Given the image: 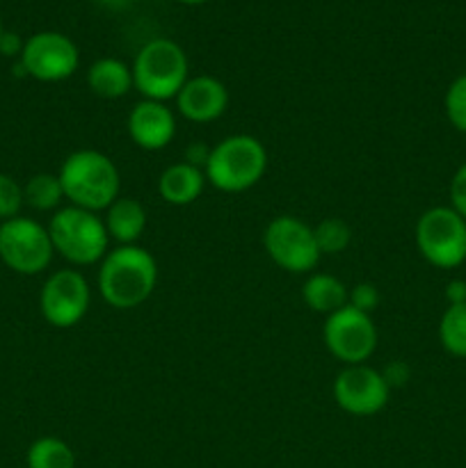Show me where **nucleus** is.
I'll list each match as a JSON object with an SVG mask.
<instances>
[{"label": "nucleus", "mask_w": 466, "mask_h": 468, "mask_svg": "<svg viewBox=\"0 0 466 468\" xmlns=\"http://www.w3.org/2000/svg\"><path fill=\"white\" fill-rule=\"evenodd\" d=\"M158 283L155 259L137 245H119L108 251L99 268V292L112 309L144 304Z\"/></svg>", "instance_id": "obj_1"}, {"label": "nucleus", "mask_w": 466, "mask_h": 468, "mask_svg": "<svg viewBox=\"0 0 466 468\" xmlns=\"http://www.w3.org/2000/svg\"><path fill=\"white\" fill-rule=\"evenodd\" d=\"M59 183H62L64 197L71 206L91 210H108L114 199H119L122 190V176L112 160L105 154L94 149L73 151L59 169Z\"/></svg>", "instance_id": "obj_2"}, {"label": "nucleus", "mask_w": 466, "mask_h": 468, "mask_svg": "<svg viewBox=\"0 0 466 468\" xmlns=\"http://www.w3.org/2000/svg\"><path fill=\"white\" fill-rule=\"evenodd\" d=\"M268 169V151L256 137L231 135L210 149L204 174L219 192H245L263 178Z\"/></svg>", "instance_id": "obj_3"}, {"label": "nucleus", "mask_w": 466, "mask_h": 468, "mask_svg": "<svg viewBox=\"0 0 466 468\" xmlns=\"http://www.w3.org/2000/svg\"><path fill=\"white\" fill-rule=\"evenodd\" d=\"M132 87L149 101L176 99L178 91L187 82V55L176 41L172 39H151L142 46L140 53L132 62Z\"/></svg>", "instance_id": "obj_4"}, {"label": "nucleus", "mask_w": 466, "mask_h": 468, "mask_svg": "<svg viewBox=\"0 0 466 468\" xmlns=\"http://www.w3.org/2000/svg\"><path fill=\"white\" fill-rule=\"evenodd\" d=\"M55 254L73 265H91L108 254V229L96 213L78 206L55 210L48 224Z\"/></svg>", "instance_id": "obj_5"}, {"label": "nucleus", "mask_w": 466, "mask_h": 468, "mask_svg": "<svg viewBox=\"0 0 466 468\" xmlns=\"http://www.w3.org/2000/svg\"><path fill=\"white\" fill-rule=\"evenodd\" d=\"M416 247L434 268H460L466 261V219L450 206L425 210L416 222Z\"/></svg>", "instance_id": "obj_6"}, {"label": "nucleus", "mask_w": 466, "mask_h": 468, "mask_svg": "<svg viewBox=\"0 0 466 468\" xmlns=\"http://www.w3.org/2000/svg\"><path fill=\"white\" fill-rule=\"evenodd\" d=\"M48 229L30 218H12L0 224V261L12 272L32 277L44 272L53 261Z\"/></svg>", "instance_id": "obj_7"}, {"label": "nucleus", "mask_w": 466, "mask_h": 468, "mask_svg": "<svg viewBox=\"0 0 466 468\" xmlns=\"http://www.w3.org/2000/svg\"><path fill=\"white\" fill-rule=\"evenodd\" d=\"M263 247L270 259L292 274L311 272L320 263L313 227L292 215H279L265 227Z\"/></svg>", "instance_id": "obj_8"}, {"label": "nucleus", "mask_w": 466, "mask_h": 468, "mask_svg": "<svg viewBox=\"0 0 466 468\" xmlns=\"http://www.w3.org/2000/svg\"><path fill=\"white\" fill-rule=\"evenodd\" d=\"M323 336L327 350L347 366L365 364L377 347V327L373 318L350 304L327 315Z\"/></svg>", "instance_id": "obj_9"}, {"label": "nucleus", "mask_w": 466, "mask_h": 468, "mask_svg": "<svg viewBox=\"0 0 466 468\" xmlns=\"http://www.w3.org/2000/svg\"><path fill=\"white\" fill-rule=\"evenodd\" d=\"M18 62L26 69V76L35 78V80L59 82L76 73L78 64H80V53L67 35L46 30L26 39Z\"/></svg>", "instance_id": "obj_10"}, {"label": "nucleus", "mask_w": 466, "mask_h": 468, "mask_svg": "<svg viewBox=\"0 0 466 468\" xmlns=\"http://www.w3.org/2000/svg\"><path fill=\"white\" fill-rule=\"evenodd\" d=\"M90 283L76 270H59L46 279L39 295V309L46 323L69 329L80 323L90 309Z\"/></svg>", "instance_id": "obj_11"}, {"label": "nucleus", "mask_w": 466, "mask_h": 468, "mask_svg": "<svg viewBox=\"0 0 466 468\" xmlns=\"http://www.w3.org/2000/svg\"><path fill=\"white\" fill-rule=\"evenodd\" d=\"M391 388L379 370L370 366H345L334 379V400L345 414L375 416L387 407Z\"/></svg>", "instance_id": "obj_12"}, {"label": "nucleus", "mask_w": 466, "mask_h": 468, "mask_svg": "<svg viewBox=\"0 0 466 468\" xmlns=\"http://www.w3.org/2000/svg\"><path fill=\"white\" fill-rule=\"evenodd\" d=\"M228 105V90L215 76L187 78L176 96V108L192 123H208L222 117Z\"/></svg>", "instance_id": "obj_13"}, {"label": "nucleus", "mask_w": 466, "mask_h": 468, "mask_svg": "<svg viewBox=\"0 0 466 468\" xmlns=\"http://www.w3.org/2000/svg\"><path fill=\"white\" fill-rule=\"evenodd\" d=\"M128 135L142 151H160L176 135V117L160 101H140L128 114Z\"/></svg>", "instance_id": "obj_14"}, {"label": "nucleus", "mask_w": 466, "mask_h": 468, "mask_svg": "<svg viewBox=\"0 0 466 468\" xmlns=\"http://www.w3.org/2000/svg\"><path fill=\"white\" fill-rule=\"evenodd\" d=\"M204 169L195 167L187 163L169 165L158 181V192L163 201L169 206H190L201 197L206 187Z\"/></svg>", "instance_id": "obj_15"}, {"label": "nucleus", "mask_w": 466, "mask_h": 468, "mask_svg": "<svg viewBox=\"0 0 466 468\" xmlns=\"http://www.w3.org/2000/svg\"><path fill=\"white\" fill-rule=\"evenodd\" d=\"M105 229L119 245H135L146 229V210L132 197H119L105 210Z\"/></svg>", "instance_id": "obj_16"}, {"label": "nucleus", "mask_w": 466, "mask_h": 468, "mask_svg": "<svg viewBox=\"0 0 466 468\" xmlns=\"http://www.w3.org/2000/svg\"><path fill=\"white\" fill-rule=\"evenodd\" d=\"M87 85L101 99H122L132 90V69L117 58H101L87 71Z\"/></svg>", "instance_id": "obj_17"}, {"label": "nucleus", "mask_w": 466, "mask_h": 468, "mask_svg": "<svg viewBox=\"0 0 466 468\" xmlns=\"http://www.w3.org/2000/svg\"><path fill=\"white\" fill-rule=\"evenodd\" d=\"M302 297L315 314L332 315L343 306H347L350 291L334 274H311L304 286H302Z\"/></svg>", "instance_id": "obj_18"}, {"label": "nucleus", "mask_w": 466, "mask_h": 468, "mask_svg": "<svg viewBox=\"0 0 466 468\" xmlns=\"http://www.w3.org/2000/svg\"><path fill=\"white\" fill-rule=\"evenodd\" d=\"M27 468H76L71 446L59 437H39L26 455Z\"/></svg>", "instance_id": "obj_19"}, {"label": "nucleus", "mask_w": 466, "mask_h": 468, "mask_svg": "<svg viewBox=\"0 0 466 468\" xmlns=\"http://www.w3.org/2000/svg\"><path fill=\"white\" fill-rule=\"evenodd\" d=\"M23 199L35 210H55L67 197L58 174H35L23 186Z\"/></svg>", "instance_id": "obj_20"}, {"label": "nucleus", "mask_w": 466, "mask_h": 468, "mask_svg": "<svg viewBox=\"0 0 466 468\" xmlns=\"http://www.w3.org/2000/svg\"><path fill=\"white\" fill-rule=\"evenodd\" d=\"M439 341L452 356L466 359V304L448 306L439 323Z\"/></svg>", "instance_id": "obj_21"}, {"label": "nucleus", "mask_w": 466, "mask_h": 468, "mask_svg": "<svg viewBox=\"0 0 466 468\" xmlns=\"http://www.w3.org/2000/svg\"><path fill=\"white\" fill-rule=\"evenodd\" d=\"M313 236L315 242H318L320 254H341L350 247L352 240V231L343 219L338 218H329L324 222H320L318 227H313Z\"/></svg>", "instance_id": "obj_22"}, {"label": "nucleus", "mask_w": 466, "mask_h": 468, "mask_svg": "<svg viewBox=\"0 0 466 468\" xmlns=\"http://www.w3.org/2000/svg\"><path fill=\"white\" fill-rule=\"evenodd\" d=\"M443 110H446L450 126L466 135V73H461L450 82L446 99H443Z\"/></svg>", "instance_id": "obj_23"}, {"label": "nucleus", "mask_w": 466, "mask_h": 468, "mask_svg": "<svg viewBox=\"0 0 466 468\" xmlns=\"http://www.w3.org/2000/svg\"><path fill=\"white\" fill-rule=\"evenodd\" d=\"M23 204V186H18V181L9 174H0V219H12L18 218Z\"/></svg>", "instance_id": "obj_24"}, {"label": "nucleus", "mask_w": 466, "mask_h": 468, "mask_svg": "<svg viewBox=\"0 0 466 468\" xmlns=\"http://www.w3.org/2000/svg\"><path fill=\"white\" fill-rule=\"evenodd\" d=\"M347 304L370 315L379 304V291L373 286V283H356V286L350 291V300H347Z\"/></svg>", "instance_id": "obj_25"}, {"label": "nucleus", "mask_w": 466, "mask_h": 468, "mask_svg": "<svg viewBox=\"0 0 466 468\" xmlns=\"http://www.w3.org/2000/svg\"><path fill=\"white\" fill-rule=\"evenodd\" d=\"M450 208L466 219V163L457 169L450 181Z\"/></svg>", "instance_id": "obj_26"}, {"label": "nucleus", "mask_w": 466, "mask_h": 468, "mask_svg": "<svg viewBox=\"0 0 466 468\" xmlns=\"http://www.w3.org/2000/svg\"><path fill=\"white\" fill-rule=\"evenodd\" d=\"M382 375H384V379H387L388 388L405 387L407 379H409V368H407L402 361H391V364L382 370Z\"/></svg>", "instance_id": "obj_27"}, {"label": "nucleus", "mask_w": 466, "mask_h": 468, "mask_svg": "<svg viewBox=\"0 0 466 468\" xmlns=\"http://www.w3.org/2000/svg\"><path fill=\"white\" fill-rule=\"evenodd\" d=\"M23 44L26 41L18 35H14V32H3V37H0V53L7 55V58H16V55L21 58Z\"/></svg>", "instance_id": "obj_28"}, {"label": "nucleus", "mask_w": 466, "mask_h": 468, "mask_svg": "<svg viewBox=\"0 0 466 468\" xmlns=\"http://www.w3.org/2000/svg\"><path fill=\"white\" fill-rule=\"evenodd\" d=\"M208 155H210V149L206 144H201V142H196V144H190L185 151V160L183 163L187 165H195V167L204 169L206 163H208Z\"/></svg>", "instance_id": "obj_29"}, {"label": "nucleus", "mask_w": 466, "mask_h": 468, "mask_svg": "<svg viewBox=\"0 0 466 468\" xmlns=\"http://www.w3.org/2000/svg\"><path fill=\"white\" fill-rule=\"evenodd\" d=\"M446 300H448V306L466 304V282H461V279H452V282L446 286Z\"/></svg>", "instance_id": "obj_30"}, {"label": "nucleus", "mask_w": 466, "mask_h": 468, "mask_svg": "<svg viewBox=\"0 0 466 468\" xmlns=\"http://www.w3.org/2000/svg\"><path fill=\"white\" fill-rule=\"evenodd\" d=\"M96 3L103 5V7H108V9H126V7H131L132 0H96Z\"/></svg>", "instance_id": "obj_31"}, {"label": "nucleus", "mask_w": 466, "mask_h": 468, "mask_svg": "<svg viewBox=\"0 0 466 468\" xmlns=\"http://www.w3.org/2000/svg\"><path fill=\"white\" fill-rule=\"evenodd\" d=\"M178 3H183V5H204V3H208V0H178Z\"/></svg>", "instance_id": "obj_32"}, {"label": "nucleus", "mask_w": 466, "mask_h": 468, "mask_svg": "<svg viewBox=\"0 0 466 468\" xmlns=\"http://www.w3.org/2000/svg\"><path fill=\"white\" fill-rule=\"evenodd\" d=\"M3 32H5V30H3V23H0V37H3Z\"/></svg>", "instance_id": "obj_33"}]
</instances>
